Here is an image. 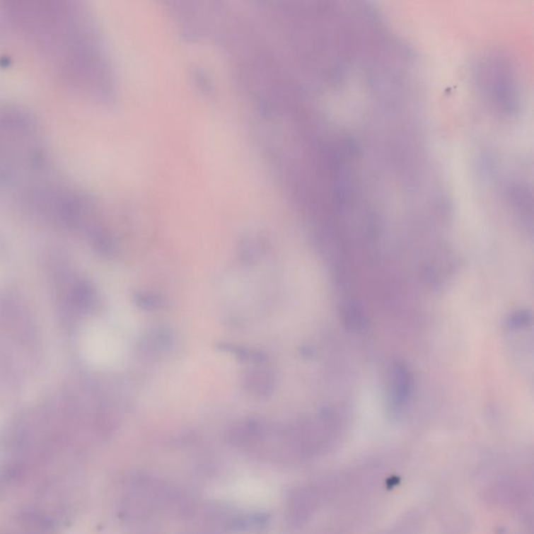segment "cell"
I'll return each instance as SVG.
<instances>
[{
	"label": "cell",
	"instance_id": "obj_1",
	"mask_svg": "<svg viewBox=\"0 0 534 534\" xmlns=\"http://www.w3.org/2000/svg\"><path fill=\"white\" fill-rule=\"evenodd\" d=\"M386 404L393 414H400L412 397L414 380L407 364L401 360L391 362L386 376Z\"/></svg>",
	"mask_w": 534,
	"mask_h": 534
},
{
	"label": "cell",
	"instance_id": "obj_2",
	"mask_svg": "<svg viewBox=\"0 0 534 534\" xmlns=\"http://www.w3.org/2000/svg\"><path fill=\"white\" fill-rule=\"evenodd\" d=\"M261 427L256 421L247 419L233 425L226 433V439L231 445L236 447H248L254 445L261 437Z\"/></svg>",
	"mask_w": 534,
	"mask_h": 534
},
{
	"label": "cell",
	"instance_id": "obj_3",
	"mask_svg": "<svg viewBox=\"0 0 534 534\" xmlns=\"http://www.w3.org/2000/svg\"><path fill=\"white\" fill-rule=\"evenodd\" d=\"M340 318L344 326L353 333H362L368 329L366 310L356 301H348L342 305Z\"/></svg>",
	"mask_w": 534,
	"mask_h": 534
},
{
	"label": "cell",
	"instance_id": "obj_4",
	"mask_svg": "<svg viewBox=\"0 0 534 534\" xmlns=\"http://www.w3.org/2000/svg\"><path fill=\"white\" fill-rule=\"evenodd\" d=\"M243 386L253 395L267 397L274 390V377L269 371L253 368L245 373Z\"/></svg>",
	"mask_w": 534,
	"mask_h": 534
},
{
	"label": "cell",
	"instance_id": "obj_5",
	"mask_svg": "<svg viewBox=\"0 0 534 534\" xmlns=\"http://www.w3.org/2000/svg\"><path fill=\"white\" fill-rule=\"evenodd\" d=\"M269 525V518L263 513L245 514L232 520L230 528L237 533H258L265 531Z\"/></svg>",
	"mask_w": 534,
	"mask_h": 534
},
{
	"label": "cell",
	"instance_id": "obj_6",
	"mask_svg": "<svg viewBox=\"0 0 534 534\" xmlns=\"http://www.w3.org/2000/svg\"><path fill=\"white\" fill-rule=\"evenodd\" d=\"M221 349L230 352L231 354L236 356L239 359L247 360L248 362H256V364H258V366L262 364V362H265V359H267L262 353H257V352L243 348V347L233 346V344H221Z\"/></svg>",
	"mask_w": 534,
	"mask_h": 534
},
{
	"label": "cell",
	"instance_id": "obj_7",
	"mask_svg": "<svg viewBox=\"0 0 534 534\" xmlns=\"http://www.w3.org/2000/svg\"><path fill=\"white\" fill-rule=\"evenodd\" d=\"M533 323V314L526 310H518L509 316L506 324L509 329L518 330L529 326Z\"/></svg>",
	"mask_w": 534,
	"mask_h": 534
},
{
	"label": "cell",
	"instance_id": "obj_8",
	"mask_svg": "<svg viewBox=\"0 0 534 534\" xmlns=\"http://www.w3.org/2000/svg\"><path fill=\"white\" fill-rule=\"evenodd\" d=\"M138 303H139V306L144 307V309H157L162 307V300L159 296H147V294L139 296Z\"/></svg>",
	"mask_w": 534,
	"mask_h": 534
}]
</instances>
